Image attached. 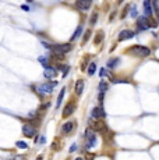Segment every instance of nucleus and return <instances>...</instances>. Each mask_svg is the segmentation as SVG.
<instances>
[{
    "label": "nucleus",
    "instance_id": "obj_27",
    "mask_svg": "<svg viewBox=\"0 0 159 160\" xmlns=\"http://www.w3.org/2000/svg\"><path fill=\"white\" fill-rule=\"evenodd\" d=\"M68 70H70V67H68V65H66V67H63V77H66V75H67Z\"/></svg>",
    "mask_w": 159,
    "mask_h": 160
},
{
    "label": "nucleus",
    "instance_id": "obj_18",
    "mask_svg": "<svg viewBox=\"0 0 159 160\" xmlns=\"http://www.w3.org/2000/svg\"><path fill=\"white\" fill-rule=\"evenodd\" d=\"M119 63H120V59H119V57L109 60V63H108V68H116V67L119 65Z\"/></svg>",
    "mask_w": 159,
    "mask_h": 160
},
{
    "label": "nucleus",
    "instance_id": "obj_15",
    "mask_svg": "<svg viewBox=\"0 0 159 160\" xmlns=\"http://www.w3.org/2000/svg\"><path fill=\"white\" fill-rule=\"evenodd\" d=\"M45 78H48V79H50V78H53L56 75V68H53V67H48V68H45Z\"/></svg>",
    "mask_w": 159,
    "mask_h": 160
},
{
    "label": "nucleus",
    "instance_id": "obj_34",
    "mask_svg": "<svg viewBox=\"0 0 159 160\" xmlns=\"http://www.w3.org/2000/svg\"><path fill=\"white\" fill-rule=\"evenodd\" d=\"M158 20H159V13H158Z\"/></svg>",
    "mask_w": 159,
    "mask_h": 160
},
{
    "label": "nucleus",
    "instance_id": "obj_29",
    "mask_svg": "<svg viewBox=\"0 0 159 160\" xmlns=\"http://www.w3.org/2000/svg\"><path fill=\"white\" fill-rule=\"evenodd\" d=\"M38 142H39V143H45V142H46V137H45V135H42V137L39 138V141H38Z\"/></svg>",
    "mask_w": 159,
    "mask_h": 160
},
{
    "label": "nucleus",
    "instance_id": "obj_1",
    "mask_svg": "<svg viewBox=\"0 0 159 160\" xmlns=\"http://www.w3.org/2000/svg\"><path fill=\"white\" fill-rule=\"evenodd\" d=\"M50 49L53 50V53H59V55H66L73 49L71 43H62V45H52Z\"/></svg>",
    "mask_w": 159,
    "mask_h": 160
},
{
    "label": "nucleus",
    "instance_id": "obj_26",
    "mask_svg": "<svg viewBox=\"0 0 159 160\" xmlns=\"http://www.w3.org/2000/svg\"><path fill=\"white\" fill-rule=\"evenodd\" d=\"M96 18H98V13H95L94 15H92V20H91V24H92V25L96 23Z\"/></svg>",
    "mask_w": 159,
    "mask_h": 160
},
{
    "label": "nucleus",
    "instance_id": "obj_20",
    "mask_svg": "<svg viewBox=\"0 0 159 160\" xmlns=\"http://www.w3.org/2000/svg\"><path fill=\"white\" fill-rule=\"evenodd\" d=\"M38 61H39V63H41L42 65L45 67V68H48V67H49V59H48L46 56H41V57L38 59Z\"/></svg>",
    "mask_w": 159,
    "mask_h": 160
},
{
    "label": "nucleus",
    "instance_id": "obj_28",
    "mask_svg": "<svg viewBox=\"0 0 159 160\" xmlns=\"http://www.w3.org/2000/svg\"><path fill=\"white\" fill-rule=\"evenodd\" d=\"M100 77H105V75H108V71H106V68H102L100 70V74H99Z\"/></svg>",
    "mask_w": 159,
    "mask_h": 160
},
{
    "label": "nucleus",
    "instance_id": "obj_32",
    "mask_svg": "<svg viewBox=\"0 0 159 160\" xmlns=\"http://www.w3.org/2000/svg\"><path fill=\"white\" fill-rule=\"evenodd\" d=\"M75 160H84V159H82V157H77V159H75Z\"/></svg>",
    "mask_w": 159,
    "mask_h": 160
},
{
    "label": "nucleus",
    "instance_id": "obj_23",
    "mask_svg": "<svg viewBox=\"0 0 159 160\" xmlns=\"http://www.w3.org/2000/svg\"><path fill=\"white\" fill-rule=\"evenodd\" d=\"M130 14H131V17H137V7L136 6H131V11H130Z\"/></svg>",
    "mask_w": 159,
    "mask_h": 160
},
{
    "label": "nucleus",
    "instance_id": "obj_13",
    "mask_svg": "<svg viewBox=\"0 0 159 160\" xmlns=\"http://www.w3.org/2000/svg\"><path fill=\"white\" fill-rule=\"evenodd\" d=\"M109 88V85L105 82V81H102V82L99 84V100L100 103H102V100H103V95H105V91Z\"/></svg>",
    "mask_w": 159,
    "mask_h": 160
},
{
    "label": "nucleus",
    "instance_id": "obj_21",
    "mask_svg": "<svg viewBox=\"0 0 159 160\" xmlns=\"http://www.w3.org/2000/svg\"><path fill=\"white\" fill-rule=\"evenodd\" d=\"M95 70H96V64L91 63L89 67H88V75H94V74H95Z\"/></svg>",
    "mask_w": 159,
    "mask_h": 160
},
{
    "label": "nucleus",
    "instance_id": "obj_8",
    "mask_svg": "<svg viewBox=\"0 0 159 160\" xmlns=\"http://www.w3.org/2000/svg\"><path fill=\"white\" fill-rule=\"evenodd\" d=\"M91 3H92V0H77L75 7L78 10H81V11H86V10L91 7Z\"/></svg>",
    "mask_w": 159,
    "mask_h": 160
},
{
    "label": "nucleus",
    "instance_id": "obj_4",
    "mask_svg": "<svg viewBox=\"0 0 159 160\" xmlns=\"http://www.w3.org/2000/svg\"><path fill=\"white\" fill-rule=\"evenodd\" d=\"M85 137H86V141H88L85 143V149H91V148L95 146L96 145V137L91 129H86L85 131Z\"/></svg>",
    "mask_w": 159,
    "mask_h": 160
},
{
    "label": "nucleus",
    "instance_id": "obj_24",
    "mask_svg": "<svg viewBox=\"0 0 159 160\" xmlns=\"http://www.w3.org/2000/svg\"><path fill=\"white\" fill-rule=\"evenodd\" d=\"M102 38H103V32H100L99 36L95 38V43H100V42H102Z\"/></svg>",
    "mask_w": 159,
    "mask_h": 160
},
{
    "label": "nucleus",
    "instance_id": "obj_12",
    "mask_svg": "<svg viewBox=\"0 0 159 160\" xmlns=\"http://www.w3.org/2000/svg\"><path fill=\"white\" fill-rule=\"evenodd\" d=\"M144 13L147 17H151L152 14V0H144Z\"/></svg>",
    "mask_w": 159,
    "mask_h": 160
},
{
    "label": "nucleus",
    "instance_id": "obj_2",
    "mask_svg": "<svg viewBox=\"0 0 159 160\" xmlns=\"http://www.w3.org/2000/svg\"><path fill=\"white\" fill-rule=\"evenodd\" d=\"M133 55L136 56H140V57H147V56L151 55V50L145 46H133L131 49H130Z\"/></svg>",
    "mask_w": 159,
    "mask_h": 160
},
{
    "label": "nucleus",
    "instance_id": "obj_5",
    "mask_svg": "<svg viewBox=\"0 0 159 160\" xmlns=\"http://www.w3.org/2000/svg\"><path fill=\"white\" fill-rule=\"evenodd\" d=\"M91 116H92V119L94 120H99V119H103L105 116V110H103V106H102V103H100L98 107H95V109L92 110V113H91Z\"/></svg>",
    "mask_w": 159,
    "mask_h": 160
},
{
    "label": "nucleus",
    "instance_id": "obj_30",
    "mask_svg": "<svg viewBox=\"0 0 159 160\" xmlns=\"http://www.w3.org/2000/svg\"><path fill=\"white\" fill-rule=\"evenodd\" d=\"M21 9L24 10V11H29V7H28L27 4H24V6H21Z\"/></svg>",
    "mask_w": 159,
    "mask_h": 160
},
{
    "label": "nucleus",
    "instance_id": "obj_6",
    "mask_svg": "<svg viewBox=\"0 0 159 160\" xmlns=\"http://www.w3.org/2000/svg\"><path fill=\"white\" fill-rule=\"evenodd\" d=\"M137 28H138V31H147L149 28L148 18L147 17H140V18L137 20Z\"/></svg>",
    "mask_w": 159,
    "mask_h": 160
},
{
    "label": "nucleus",
    "instance_id": "obj_16",
    "mask_svg": "<svg viewBox=\"0 0 159 160\" xmlns=\"http://www.w3.org/2000/svg\"><path fill=\"white\" fill-rule=\"evenodd\" d=\"M82 89H84V81H82V79H78L77 84H75V95L77 96L81 95Z\"/></svg>",
    "mask_w": 159,
    "mask_h": 160
},
{
    "label": "nucleus",
    "instance_id": "obj_31",
    "mask_svg": "<svg viewBox=\"0 0 159 160\" xmlns=\"http://www.w3.org/2000/svg\"><path fill=\"white\" fill-rule=\"evenodd\" d=\"M37 160H42V156H38V157H37Z\"/></svg>",
    "mask_w": 159,
    "mask_h": 160
},
{
    "label": "nucleus",
    "instance_id": "obj_33",
    "mask_svg": "<svg viewBox=\"0 0 159 160\" xmlns=\"http://www.w3.org/2000/svg\"><path fill=\"white\" fill-rule=\"evenodd\" d=\"M117 1H119V3H123V0H117Z\"/></svg>",
    "mask_w": 159,
    "mask_h": 160
},
{
    "label": "nucleus",
    "instance_id": "obj_25",
    "mask_svg": "<svg viewBox=\"0 0 159 160\" xmlns=\"http://www.w3.org/2000/svg\"><path fill=\"white\" fill-rule=\"evenodd\" d=\"M75 151H77V145H75V143H73V145L70 146V153H74Z\"/></svg>",
    "mask_w": 159,
    "mask_h": 160
},
{
    "label": "nucleus",
    "instance_id": "obj_11",
    "mask_svg": "<svg viewBox=\"0 0 159 160\" xmlns=\"http://www.w3.org/2000/svg\"><path fill=\"white\" fill-rule=\"evenodd\" d=\"M74 110H75V105H74V103H68V105L64 107V110H63V117H64V119L70 117V116L74 113Z\"/></svg>",
    "mask_w": 159,
    "mask_h": 160
},
{
    "label": "nucleus",
    "instance_id": "obj_14",
    "mask_svg": "<svg viewBox=\"0 0 159 160\" xmlns=\"http://www.w3.org/2000/svg\"><path fill=\"white\" fill-rule=\"evenodd\" d=\"M73 128H74V123L73 121H67V123H64V125H63V132L64 134H70L71 131H73Z\"/></svg>",
    "mask_w": 159,
    "mask_h": 160
},
{
    "label": "nucleus",
    "instance_id": "obj_3",
    "mask_svg": "<svg viewBox=\"0 0 159 160\" xmlns=\"http://www.w3.org/2000/svg\"><path fill=\"white\" fill-rule=\"evenodd\" d=\"M57 85V82H48V84H41V85H38L37 87V91L41 93V95H45V93H50V92H53L55 87Z\"/></svg>",
    "mask_w": 159,
    "mask_h": 160
},
{
    "label": "nucleus",
    "instance_id": "obj_17",
    "mask_svg": "<svg viewBox=\"0 0 159 160\" xmlns=\"http://www.w3.org/2000/svg\"><path fill=\"white\" fill-rule=\"evenodd\" d=\"M64 93H66V89H62L59 93V96H57V102H56V109H59L60 106H62V100H63V97H64Z\"/></svg>",
    "mask_w": 159,
    "mask_h": 160
},
{
    "label": "nucleus",
    "instance_id": "obj_10",
    "mask_svg": "<svg viewBox=\"0 0 159 160\" xmlns=\"http://www.w3.org/2000/svg\"><path fill=\"white\" fill-rule=\"evenodd\" d=\"M134 36V32L130 31V29H123L120 33H119V41H126V39H131Z\"/></svg>",
    "mask_w": 159,
    "mask_h": 160
},
{
    "label": "nucleus",
    "instance_id": "obj_9",
    "mask_svg": "<svg viewBox=\"0 0 159 160\" xmlns=\"http://www.w3.org/2000/svg\"><path fill=\"white\" fill-rule=\"evenodd\" d=\"M89 125H91V129H94V131H99V132H103L105 129H106L105 124H103V123H100L99 120H96L95 123L89 121Z\"/></svg>",
    "mask_w": 159,
    "mask_h": 160
},
{
    "label": "nucleus",
    "instance_id": "obj_19",
    "mask_svg": "<svg viewBox=\"0 0 159 160\" xmlns=\"http://www.w3.org/2000/svg\"><path fill=\"white\" fill-rule=\"evenodd\" d=\"M81 32H82V25H78V27H77V29H75V32H74V33H73V36H71V39H70V41H71V42H74V41H75V39H78V36L81 35Z\"/></svg>",
    "mask_w": 159,
    "mask_h": 160
},
{
    "label": "nucleus",
    "instance_id": "obj_7",
    "mask_svg": "<svg viewBox=\"0 0 159 160\" xmlns=\"http://www.w3.org/2000/svg\"><path fill=\"white\" fill-rule=\"evenodd\" d=\"M23 134H24V137H27V138H34L35 137V128H34V125H31V124H24Z\"/></svg>",
    "mask_w": 159,
    "mask_h": 160
},
{
    "label": "nucleus",
    "instance_id": "obj_22",
    "mask_svg": "<svg viewBox=\"0 0 159 160\" xmlns=\"http://www.w3.org/2000/svg\"><path fill=\"white\" fill-rule=\"evenodd\" d=\"M15 145H17V148H20V149H27V148H28V145L24 141H18Z\"/></svg>",
    "mask_w": 159,
    "mask_h": 160
}]
</instances>
